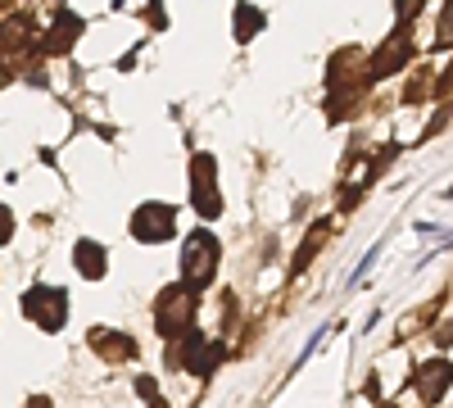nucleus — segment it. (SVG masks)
Instances as JSON below:
<instances>
[{"mask_svg": "<svg viewBox=\"0 0 453 408\" xmlns=\"http://www.w3.org/2000/svg\"><path fill=\"white\" fill-rule=\"evenodd\" d=\"M218 258H222V250H218V236L213 232H204V227H196L191 236L181 241V258H177V268H181V286L186 290H209L213 286V273H218Z\"/></svg>", "mask_w": 453, "mask_h": 408, "instance_id": "obj_1", "label": "nucleus"}, {"mask_svg": "<svg viewBox=\"0 0 453 408\" xmlns=\"http://www.w3.org/2000/svg\"><path fill=\"white\" fill-rule=\"evenodd\" d=\"M191 318H196V290H186L181 281L164 286L159 300H155V331L164 341H181L191 331Z\"/></svg>", "mask_w": 453, "mask_h": 408, "instance_id": "obj_2", "label": "nucleus"}, {"mask_svg": "<svg viewBox=\"0 0 453 408\" xmlns=\"http://www.w3.org/2000/svg\"><path fill=\"white\" fill-rule=\"evenodd\" d=\"M23 318L36 322L42 331H59L64 318H68V295L59 286H32L23 295Z\"/></svg>", "mask_w": 453, "mask_h": 408, "instance_id": "obj_3", "label": "nucleus"}, {"mask_svg": "<svg viewBox=\"0 0 453 408\" xmlns=\"http://www.w3.org/2000/svg\"><path fill=\"white\" fill-rule=\"evenodd\" d=\"M191 204L200 218H218L222 213V191H218V164L213 155H196L191 159Z\"/></svg>", "mask_w": 453, "mask_h": 408, "instance_id": "obj_4", "label": "nucleus"}, {"mask_svg": "<svg viewBox=\"0 0 453 408\" xmlns=\"http://www.w3.org/2000/svg\"><path fill=\"white\" fill-rule=\"evenodd\" d=\"M173 222H177V209L173 204H159V200H145L136 213H132V236L141 245H159L173 236Z\"/></svg>", "mask_w": 453, "mask_h": 408, "instance_id": "obj_5", "label": "nucleus"}, {"mask_svg": "<svg viewBox=\"0 0 453 408\" xmlns=\"http://www.w3.org/2000/svg\"><path fill=\"white\" fill-rule=\"evenodd\" d=\"M173 363H181L191 377H213V367L222 363V345H213L209 336H196V331H186L181 350H173Z\"/></svg>", "mask_w": 453, "mask_h": 408, "instance_id": "obj_6", "label": "nucleus"}, {"mask_svg": "<svg viewBox=\"0 0 453 408\" xmlns=\"http://www.w3.org/2000/svg\"><path fill=\"white\" fill-rule=\"evenodd\" d=\"M408 55H412V46H408V32H395L390 42L376 50L372 59H367V78H390L395 68H403L408 64Z\"/></svg>", "mask_w": 453, "mask_h": 408, "instance_id": "obj_7", "label": "nucleus"}, {"mask_svg": "<svg viewBox=\"0 0 453 408\" xmlns=\"http://www.w3.org/2000/svg\"><path fill=\"white\" fill-rule=\"evenodd\" d=\"M73 268H78L87 281H100V277H104V268H109V250H104L100 241L82 236L78 245H73Z\"/></svg>", "mask_w": 453, "mask_h": 408, "instance_id": "obj_8", "label": "nucleus"}, {"mask_svg": "<svg viewBox=\"0 0 453 408\" xmlns=\"http://www.w3.org/2000/svg\"><path fill=\"white\" fill-rule=\"evenodd\" d=\"M449 381H453V367H449L444 358H431V363H422V367H418V395H422L426 404L444 399Z\"/></svg>", "mask_w": 453, "mask_h": 408, "instance_id": "obj_9", "label": "nucleus"}, {"mask_svg": "<svg viewBox=\"0 0 453 408\" xmlns=\"http://www.w3.org/2000/svg\"><path fill=\"white\" fill-rule=\"evenodd\" d=\"M78 36H82V19H78V14H59V23L42 36V50H46V55H68Z\"/></svg>", "mask_w": 453, "mask_h": 408, "instance_id": "obj_10", "label": "nucleus"}, {"mask_svg": "<svg viewBox=\"0 0 453 408\" xmlns=\"http://www.w3.org/2000/svg\"><path fill=\"white\" fill-rule=\"evenodd\" d=\"M91 345H96V354L109 358V363H127V358H136V341L123 336V331H91Z\"/></svg>", "mask_w": 453, "mask_h": 408, "instance_id": "obj_11", "label": "nucleus"}, {"mask_svg": "<svg viewBox=\"0 0 453 408\" xmlns=\"http://www.w3.org/2000/svg\"><path fill=\"white\" fill-rule=\"evenodd\" d=\"M236 19H241V23H236V42H250V32H258V27H263V14H258L254 5H241V10H236Z\"/></svg>", "mask_w": 453, "mask_h": 408, "instance_id": "obj_12", "label": "nucleus"}, {"mask_svg": "<svg viewBox=\"0 0 453 408\" xmlns=\"http://www.w3.org/2000/svg\"><path fill=\"white\" fill-rule=\"evenodd\" d=\"M322 232H326V222H318V227L309 232V241H304V250H299V254H295V273H304V268H309V258H313V254H318V245H322Z\"/></svg>", "mask_w": 453, "mask_h": 408, "instance_id": "obj_13", "label": "nucleus"}, {"mask_svg": "<svg viewBox=\"0 0 453 408\" xmlns=\"http://www.w3.org/2000/svg\"><path fill=\"white\" fill-rule=\"evenodd\" d=\"M136 395H141V399H150L155 408L164 404V399H159V390H155V381H150V377H141V381H136Z\"/></svg>", "mask_w": 453, "mask_h": 408, "instance_id": "obj_14", "label": "nucleus"}, {"mask_svg": "<svg viewBox=\"0 0 453 408\" xmlns=\"http://www.w3.org/2000/svg\"><path fill=\"white\" fill-rule=\"evenodd\" d=\"M10 236H14V213H10L5 204H0V245H5Z\"/></svg>", "mask_w": 453, "mask_h": 408, "instance_id": "obj_15", "label": "nucleus"}, {"mask_svg": "<svg viewBox=\"0 0 453 408\" xmlns=\"http://www.w3.org/2000/svg\"><path fill=\"white\" fill-rule=\"evenodd\" d=\"M395 5H399V19L412 23V19H418V10H422V0H395Z\"/></svg>", "mask_w": 453, "mask_h": 408, "instance_id": "obj_16", "label": "nucleus"}, {"mask_svg": "<svg viewBox=\"0 0 453 408\" xmlns=\"http://www.w3.org/2000/svg\"><path fill=\"white\" fill-rule=\"evenodd\" d=\"M444 42H453V0L444 5V23H440V46H444Z\"/></svg>", "mask_w": 453, "mask_h": 408, "instance_id": "obj_17", "label": "nucleus"}, {"mask_svg": "<svg viewBox=\"0 0 453 408\" xmlns=\"http://www.w3.org/2000/svg\"><path fill=\"white\" fill-rule=\"evenodd\" d=\"M27 408H50V399H46V395H36V399H27Z\"/></svg>", "mask_w": 453, "mask_h": 408, "instance_id": "obj_18", "label": "nucleus"}, {"mask_svg": "<svg viewBox=\"0 0 453 408\" xmlns=\"http://www.w3.org/2000/svg\"><path fill=\"white\" fill-rule=\"evenodd\" d=\"M440 91H453V68H449L444 78H440Z\"/></svg>", "mask_w": 453, "mask_h": 408, "instance_id": "obj_19", "label": "nucleus"}]
</instances>
